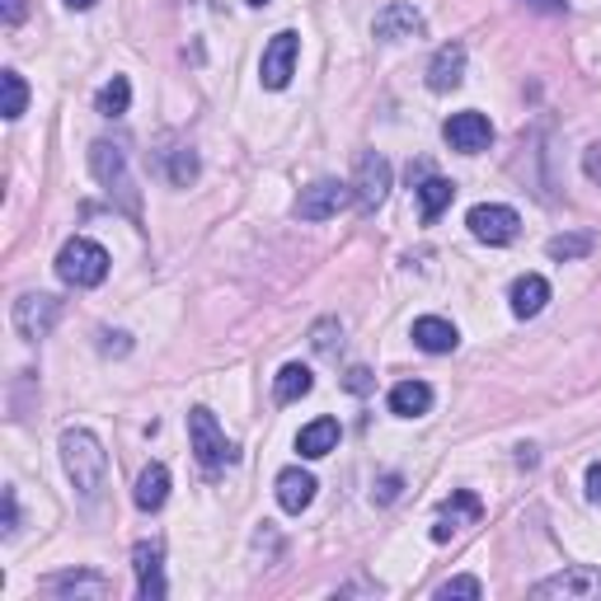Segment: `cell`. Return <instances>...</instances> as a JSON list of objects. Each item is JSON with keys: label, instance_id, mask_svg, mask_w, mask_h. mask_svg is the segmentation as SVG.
I'll return each instance as SVG.
<instances>
[{"label": "cell", "instance_id": "cell-1", "mask_svg": "<svg viewBox=\"0 0 601 601\" xmlns=\"http://www.w3.org/2000/svg\"><path fill=\"white\" fill-rule=\"evenodd\" d=\"M62 460H67V475L75 493L85 498V503H99L109 489V451L104 442L90 432V428H67L62 432Z\"/></svg>", "mask_w": 601, "mask_h": 601}, {"label": "cell", "instance_id": "cell-2", "mask_svg": "<svg viewBox=\"0 0 601 601\" xmlns=\"http://www.w3.org/2000/svg\"><path fill=\"white\" fill-rule=\"evenodd\" d=\"M57 277H62L67 287H99L109 277V249L104 245H94V240L85 235H75L62 245V254H57Z\"/></svg>", "mask_w": 601, "mask_h": 601}, {"label": "cell", "instance_id": "cell-3", "mask_svg": "<svg viewBox=\"0 0 601 601\" xmlns=\"http://www.w3.org/2000/svg\"><path fill=\"white\" fill-rule=\"evenodd\" d=\"M189 447H193V456H197V466H203L207 475H216V470H226V466H235V442L231 437L216 428V414L212 409H189Z\"/></svg>", "mask_w": 601, "mask_h": 601}, {"label": "cell", "instance_id": "cell-4", "mask_svg": "<svg viewBox=\"0 0 601 601\" xmlns=\"http://www.w3.org/2000/svg\"><path fill=\"white\" fill-rule=\"evenodd\" d=\"M90 170H94L99 184L123 197V207L136 216V189H132V174H128V151L113 146V142H94L90 146Z\"/></svg>", "mask_w": 601, "mask_h": 601}, {"label": "cell", "instance_id": "cell-5", "mask_svg": "<svg viewBox=\"0 0 601 601\" xmlns=\"http://www.w3.org/2000/svg\"><path fill=\"white\" fill-rule=\"evenodd\" d=\"M57 315H62V300H57V296H48V292H24V296L14 300V310H10V325H14L19 338L38 344V338L52 334Z\"/></svg>", "mask_w": 601, "mask_h": 601}, {"label": "cell", "instance_id": "cell-6", "mask_svg": "<svg viewBox=\"0 0 601 601\" xmlns=\"http://www.w3.org/2000/svg\"><path fill=\"white\" fill-rule=\"evenodd\" d=\"M353 203V184H338V179H315L310 189H300L296 197V216L300 222H329Z\"/></svg>", "mask_w": 601, "mask_h": 601}, {"label": "cell", "instance_id": "cell-7", "mask_svg": "<svg viewBox=\"0 0 601 601\" xmlns=\"http://www.w3.org/2000/svg\"><path fill=\"white\" fill-rule=\"evenodd\" d=\"M466 226H470V235L479 240V245H512L517 231H522V216H517L512 207L479 203V207H470Z\"/></svg>", "mask_w": 601, "mask_h": 601}, {"label": "cell", "instance_id": "cell-8", "mask_svg": "<svg viewBox=\"0 0 601 601\" xmlns=\"http://www.w3.org/2000/svg\"><path fill=\"white\" fill-rule=\"evenodd\" d=\"M296 57H300V38L292 29L273 33V43L264 48V62H258V80H264V90H287L292 85Z\"/></svg>", "mask_w": 601, "mask_h": 601}, {"label": "cell", "instance_id": "cell-9", "mask_svg": "<svg viewBox=\"0 0 601 601\" xmlns=\"http://www.w3.org/2000/svg\"><path fill=\"white\" fill-rule=\"evenodd\" d=\"M442 136H447V146H451V151H460V155H479V151L493 142V128H489V118H485V113L466 109V113H451V118H447V123H442Z\"/></svg>", "mask_w": 601, "mask_h": 601}, {"label": "cell", "instance_id": "cell-10", "mask_svg": "<svg viewBox=\"0 0 601 601\" xmlns=\"http://www.w3.org/2000/svg\"><path fill=\"white\" fill-rule=\"evenodd\" d=\"M386 193H390V160H386V155H376V151H367L363 160H357V184H353V197L371 212V207L386 203Z\"/></svg>", "mask_w": 601, "mask_h": 601}, {"label": "cell", "instance_id": "cell-11", "mask_svg": "<svg viewBox=\"0 0 601 601\" xmlns=\"http://www.w3.org/2000/svg\"><path fill=\"white\" fill-rule=\"evenodd\" d=\"M132 569H136V592L146 601L165 597V546H160V540H142V546L132 550Z\"/></svg>", "mask_w": 601, "mask_h": 601}, {"label": "cell", "instance_id": "cell-12", "mask_svg": "<svg viewBox=\"0 0 601 601\" xmlns=\"http://www.w3.org/2000/svg\"><path fill=\"white\" fill-rule=\"evenodd\" d=\"M479 517H485V503L470 493V489H456L447 503H442V512H437V522H432V540H451V531H460V527H475Z\"/></svg>", "mask_w": 601, "mask_h": 601}, {"label": "cell", "instance_id": "cell-13", "mask_svg": "<svg viewBox=\"0 0 601 601\" xmlns=\"http://www.w3.org/2000/svg\"><path fill=\"white\" fill-rule=\"evenodd\" d=\"M424 14H418L414 6H386L376 14L371 33L380 38V43H405V38H424Z\"/></svg>", "mask_w": 601, "mask_h": 601}, {"label": "cell", "instance_id": "cell-14", "mask_svg": "<svg viewBox=\"0 0 601 601\" xmlns=\"http://www.w3.org/2000/svg\"><path fill=\"white\" fill-rule=\"evenodd\" d=\"M52 597H85V601H104L113 592L109 578H99L90 569H71V573H52L48 583H43Z\"/></svg>", "mask_w": 601, "mask_h": 601}, {"label": "cell", "instance_id": "cell-15", "mask_svg": "<svg viewBox=\"0 0 601 601\" xmlns=\"http://www.w3.org/2000/svg\"><path fill=\"white\" fill-rule=\"evenodd\" d=\"M460 80H466V48H460V43L437 48V52H432V62H428V90L447 94V90L460 85Z\"/></svg>", "mask_w": 601, "mask_h": 601}, {"label": "cell", "instance_id": "cell-16", "mask_svg": "<svg viewBox=\"0 0 601 601\" xmlns=\"http://www.w3.org/2000/svg\"><path fill=\"white\" fill-rule=\"evenodd\" d=\"M536 597H601V573L597 569H569V573H554L546 583L531 588Z\"/></svg>", "mask_w": 601, "mask_h": 601}, {"label": "cell", "instance_id": "cell-17", "mask_svg": "<svg viewBox=\"0 0 601 601\" xmlns=\"http://www.w3.org/2000/svg\"><path fill=\"white\" fill-rule=\"evenodd\" d=\"M414 344L424 348V353H432V357H442V353H451V348L460 344V334H456L451 319L424 315V319H414Z\"/></svg>", "mask_w": 601, "mask_h": 601}, {"label": "cell", "instance_id": "cell-18", "mask_svg": "<svg viewBox=\"0 0 601 601\" xmlns=\"http://www.w3.org/2000/svg\"><path fill=\"white\" fill-rule=\"evenodd\" d=\"M508 300H512V315H517V319H531V315L546 310V300H550V283H546L540 273H527V277H517V283H512Z\"/></svg>", "mask_w": 601, "mask_h": 601}, {"label": "cell", "instance_id": "cell-19", "mask_svg": "<svg viewBox=\"0 0 601 601\" xmlns=\"http://www.w3.org/2000/svg\"><path fill=\"white\" fill-rule=\"evenodd\" d=\"M310 498H315V479L306 475V470H283L277 475V503H283V512H292V517H300L310 508Z\"/></svg>", "mask_w": 601, "mask_h": 601}, {"label": "cell", "instance_id": "cell-20", "mask_svg": "<svg viewBox=\"0 0 601 601\" xmlns=\"http://www.w3.org/2000/svg\"><path fill=\"white\" fill-rule=\"evenodd\" d=\"M170 498V470L165 466H146L142 475H136V489H132V503L142 512H160Z\"/></svg>", "mask_w": 601, "mask_h": 601}, {"label": "cell", "instance_id": "cell-21", "mask_svg": "<svg viewBox=\"0 0 601 601\" xmlns=\"http://www.w3.org/2000/svg\"><path fill=\"white\" fill-rule=\"evenodd\" d=\"M432 409V386L428 380H399L390 390V414L399 418H424Z\"/></svg>", "mask_w": 601, "mask_h": 601}, {"label": "cell", "instance_id": "cell-22", "mask_svg": "<svg viewBox=\"0 0 601 601\" xmlns=\"http://www.w3.org/2000/svg\"><path fill=\"white\" fill-rule=\"evenodd\" d=\"M334 447H338V424H334V418H315V424H306V428H300V437H296V451L306 460L329 456Z\"/></svg>", "mask_w": 601, "mask_h": 601}, {"label": "cell", "instance_id": "cell-23", "mask_svg": "<svg viewBox=\"0 0 601 601\" xmlns=\"http://www.w3.org/2000/svg\"><path fill=\"white\" fill-rule=\"evenodd\" d=\"M310 386H315L310 367L287 363L283 371H277V380H273V399H277V405H296V399H306V395H310Z\"/></svg>", "mask_w": 601, "mask_h": 601}, {"label": "cell", "instance_id": "cell-24", "mask_svg": "<svg viewBox=\"0 0 601 601\" xmlns=\"http://www.w3.org/2000/svg\"><path fill=\"white\" fill-rule=\"evenodd\" d=\"M451 197H456L451 179H424V184H418V207H424V222H437V216L451 207Z\"/></svg>", "mask_w": 601, "mask_h": 601}, {"label": "cell", "instance_id": "cell-25", "mask_svg": "<svg viewBox=\"0 0 601 601\" xmlns=\"http://www.w3.org/2000/svg\"><path fill=\"white\" fill-rule=\"evenodd\" d=\"M132 104V85H128V75H113L104 90H99V113L104 118H123Z\"/></svg>", "mask_w": 601, "mask_h": 601}, {"label": "cell", "instance_id": "cell-26", "mask_svg": "<svg viewBox=\"0 0 601 601\" xmlns=\"http://www.w3.org/2000/svg\"><path fill=\"white\" fill-rule=\"evenodd\" d=\"M0 90H6V109H0V113H6L10 123H14V118L29 109V85H24V75H19V71H6V75H0Z\"/></svg>", "mask_w": 601, "mask_h": 601}, {"label": "cell", "instance_id": "cell-27", "mask_svg": "<svg viewBox=\"0 0 601 601\" xmlns=\"http://www.w3.org/2000/svg\"><path fill=\"white\" fill-rule=\"evenodd\" d=\"M546 249H550V258H583L592 249V235H554Z\"/></svg>", "mask_w": 601, "mask_h": 601}, {"label": "cell", "instance_id": "cell-28", "mask_svg": "<svg viewBox=\"0 0 601 601\" xmlns=\"http://www.w3.org/2000/svg\"><path fill=\"white\" fill-rule=\"evenodd\" d=\"M451 597H485V583H479V578H451V583H442L437 588V601H451Z\"/></svg>", "mask_w": 601, "mask_h": 601}, {"label": "cell", "instance_id": "cell-29", "mask_svg": "<svg viewBox=\"0 0 601 601\" xmlns=\"http://www.w3.org/2000/svg\"><path fill=\"white\" fill-rule=\"evenodd\" d=\"M193 179H197V155L193 151H179L174 155V184L184 189V184H193Z\"/></svg>", "mask_w": 601, "mask_h": 601}, {"label": "cell", "instance_id": "cell-30", "mask_svg": "<svg viewBox=\"0 0 601 601\" xmlns=\"http://www.w3.org/2000/svg\"><path fill=\"white\" fill-rule=\"evenodd\" d=\"M24 0H0V19H6V24L14 29V24H24Z\"/></svg>", "mask_w": 601, "mask_h": 601}, {"label": "cell", "instance_id": "cell-31", "mask_svg": "<svg viewBox=\"0 0 601 601\" xmlns=\"http://www.w3.org/2000/svg\"><path fill=\"white\" fill-rule=\"evenodd\" d=\"M583 174L592 179V184H601V142L583 151Z\"/></svg>", "mask_w": 601, "mask_h": 601}, {"label": "cell", "instance_id": "cell-32", "mask_svg": "<svg viewBox=\"0 0 601 601\" xmlns=\"http://www.w3.org/2000/svg\"><path fill=\"white\" fill-rule=\"evenodd\" d=\"M6 536H14L19 531V498H14V489H6V527H0Z\"/></svg>", "mask_w": 601, "mask_h": 601}, {"label": "cell", "instance_id": "cell-33", "mask_svg": "<svg viewBox=\"0 0 601 601\" xmlns=\"http://www.w3.org/2000/svg\"><path fill=\"white\" fill-rule=\"evenodd\" d=\"M348 390H353V395H367V390H371V371H367V367H353V371H348Z\"/></svg>", "mask_w": 601, "mask_h": 601}, {"label": "cell", "instance_id": "cell-34", "mask_svg": "<svg viewBox=\"0 0 601 601\" xmlns=\"http://www.w3.org/2000/svg\"><path fill=\"white\" fill-rule=\"evenodd\" d=\"M588 498H592V503H601V460H597V466H588Z\"/></svg>", "mask_w": 601, "mask_h": 601}, {"label": "cell", "instance_id": "cell-35", "mask_svg": "<svg viewBox=\"0 0 601 601\" xmlns=\"http://www.w3.org/2000/svg\"><path fill=\"white\" fill-rule=\"evenodd\" d=\"M395 493H399V479H395V475H386V479H380V493H376V498H380V503H390Z\"/></svg>", "mask_w": 601, "mask_h": 601}, {"label": "cell", "instance_id": "cell-36", "mask_svg": "<svg viewBox=\"0 0 601 601\" xmlns=\"http://www.w3.org/2000/svg\"><path fill=\"white\" fill-rule=\"evenodd\" d=\"M531 6H540V10H550V14H559V10H564V6H569V0H531Z\"/></svg>", "mask_w": 601, "mask_h": 601}, {"label": "cell", "instance_id": "cell-37", "mask_svg": "<svg viewBox=\"0 0 601 601\" xmlns=\"http://www.w3.org/2000/svg\"><path fill=\"white\" fill-rule=\"evenodd\" d=\"M67 6H71V10H90V6H94V0H67Z\"/></svg>", "mask_w": 601, "mask_h": 601}, {"label": "cell", "instance_id": "cell-38", "mask_svg": "<svg viewBox=\"0 0 601 601\" xmlns=\"http://www.w3.org/2000/svg\"><path fill=\"white\" fill-rule=\"evenodd\" d=\"M249 6H268V0H249Z\"/></svg>", "mask_w": 601, "mask_h": 601}]
</instances>
